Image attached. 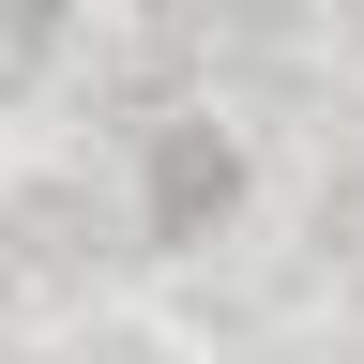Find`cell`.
Instances as JSON below:
<instances>
[{
    "label": "cell",
    "mask_w": 364,
    "mask_h": 364,
    "mask_svg": "<svg viewBox=\"0 0 364 364\" xmlns=\"http://www.w3.org/2000/svg\"><path fill=\"white\" fill-rule=\"evenodd\" d=\"M243 213V136L228 122H152V243H213V228Z\"/></svg>",
    "instance_id": "1"
}]
</instances>
